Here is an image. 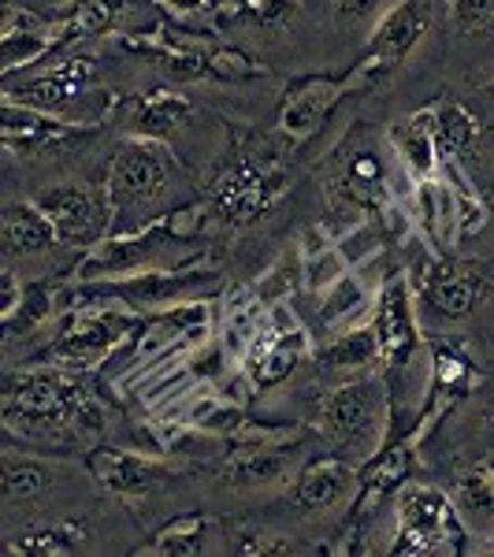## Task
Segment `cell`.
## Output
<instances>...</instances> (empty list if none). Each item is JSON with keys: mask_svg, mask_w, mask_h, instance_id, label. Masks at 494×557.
Wrapping results in <instances>:
<instances>
[{"mask_svg": "<svg viewBox=\"0 0 494 557\" xmlns=\"http://www.w3.org/2000/svg\"><path fill=\"white\" fill-rule=\"evenodd\" d=\"M101 394L83 372L41 364L12 372L4 383V431L26 446L89 450L104 435Z\"/></svg>", "mask_w": 494, "mask_h": 557, "instance_id": "1", "label": "cell"}, {"mask_svg": "<svg viewBox=\"0 0 494 557\" xmlns=\"http://www.w3.org/2000/svg\"><path fill=\"white\" fill-rule=\"evenodd\" d=\"M104 186L112 201V235H138L157 227V220H164L178 205H190L197 194L178 157L157 138L123 141Z\"/></svg>", "mask_w": 494, "mask_h": 557, "instance_id": "2", "label": "cell"}, {"mask_svg": "<svg viewBox=\"0 0 494 557\" xmlns=\"http://www.w3.org/2000/svg\"><path fill=\"white\" fill-rule=\"evenodd\" d=\"M317 431L335 457L365 469L387 446L391 435V386L383 375L357 372L320 394Z\"/></svg>", "mask_w": 494, "mask_h": 557, "instance_id": "3", "label": "cell"}, {"mask_svg": "<svg viewBox=\"0 0 494 557\" xmlns=\"http://www.w3.org/2000/svg\"><path fill=\"white\" fill-rule=\"evenodd\" d=\"M394 524L398 539L391 554H465V520L454 506V494L431 483H402L394 494Z\"/></svg>", "mask_w": 494, "mask_h": 557, "instance_id": "4", "label": "cell"}, {"mask_svg": "<svg viewBox=\"0 0 494 557\" xmlns=\"http://www.w3.org/2000/svg\"><path fill=\"white\" fill-rule=\"evenodd\" d=\"M491 298V278L476 260H457L450 253H435L417 278V312L428 331H450L483 309Z\"/></svg>", "mask_w": 494, "mask_h": 557, "instance_id": "5", "label": "cell"}, {"mask_svg": "<svg viewBox=\"0 0 494 557\" xmlns=\"http://www.w3.org/2000/svg\"><path fill=\"white\" fill-rule=\"evenodd\" d=\"M223 278L209 272H194V268H152V272L123 275V278H89L83 290H71L67 298H120L134 309H164V305H186L201 301L212 290H220Z\"/></svg>", "mask_w": 494, "mask_h": 557, "instance_id": "6", "label": "cell"}, {"mask_svg": "<svg viewBox=\"0 0 494 557\" xmlns=\"http://www.w3.org/2000/svg\"><path fill=\"white\" fill-rule=\"evenodd\" d=\"M97 94V64L94 57H67L64 64L26 75V86L8 83L4 101L38 108L49 115H64V123H94V112H86L89 97Z\"/></svg>", "mask_w": 494, "mask_h": 557, "instance_id": "7", "label": "cell"}, {"mask_svg": "<svg viewBox=\"0 0 494 557\" xmlns=\"http://www.w3.org/2000/svg\"><path fill=\"white\" fill-rule=\"evenodd\" d=\"M361 487H365L361 469L331 454L320 457V461L301 465V472L291 483V494H286V506L305 524H328V520L349 513V506L357 502Z\"/></svg>", "mask_w": 494, "mask_h": 557, "instance_id": "8", "label": "cell"}, {"mask_svg": "<svg viewBox=\"0 0 494 557\" xmlns=\"http://www.w3.org/2000/svg\"><path fill=\"white\" fill-rule=\"evenodd\" d=\"M38 209L49 215L60 242L67 249H97L112 235V201L108 186L89 183H60L38 194Z\"/></svg>", "mask_w": 494, "mask_h": 557, "instance_id": "9", "label": "cell"}, {"mask_svg": "<svg viewBox=\"0 0 494 557\" xmlns=\"http://www.w3.org/2000/svg\"><path fill=\"white\" fill-rule=\"evenodd\" d=\"M328 194L335 212H346L349 223L361 220V209L391 205V168L387 160L361 138L357 146H343L331 164Z\"/></svg>", "mask_w": 494, "mask_h": 557, "instance_id": "10", "label": "cell"}, {"mask_svg": "<svg viewBox=\"0 0 494 557\" xmlns=\"http://www.w3.org/2000/svg\"><path fill=\"white\" fill-rule=\"evenodd\" d=\"M134 331V317L120 309H97V312H71L67 327L41 349L45 364H97L112 354Z\"/></svg>", "mask_w": 494, "mask_h": 557, "instance_id": "11", "label": "cell"}, {"mask_svg": "<svg viewBox=\"0 0 494 557\" xmlns=\"http://www.w3.org/2000/svg\"><path fill=\"white\" fill-rule=\"evenodd\" d=\"M305 354H309V335H305V327L280 301L264 327L254 335V343L246 346V364L242 368H246V380L257 391H268V386L291 380Z\"/></svg>", "mask_w": 494, "mask_h": 557, "instance_id": "12", "label": "cell"}, {"mask_svg": "<svg viewBox=\"0 0 494 557\" xmlns=\"http://www.w3.org/2000/svg\"><path fill=\"white\" fill-rule=\"evenodd\" d=\"M301 472L298 443H238L220 465V483L227 491L254 494V491H280L291 487L294 475Z\"/></svg>", "mask_w": 494, "mask_h": 557, "instance_id": "13", "label": "cell"}, {"mask_svg": "<svg viewBox=\"0 0 494 557\" xmlns=\"http://www.w3.org/2000/svg\"><path fill=\"white\" fill-rule=\"evenodd\" d=\"M431 26V0H398L372 30L365 57V78H383L391 75L402 60L417 49V41L424 38Z\"/></svg>", "mask_w": 494, "mask_h": 557, "instance_id": "14", "label": "cell"}, {"mask_svg": "<svg viewBox=\"0 0 494 557\" xmlns=\"http://www.w3.org/2000/svg\"><path fill=\"white\" fill-rule=\"evenodd\" d=\"M0 242H4V268L12 272H20V264H30V260L52 257L57 249H67L49 215L38 205L23 201H12L0 215Z\"/></svg>", "mask_w": 494, "mask_h": 557, "instance_id": "15", "label": "cell"}, {"mask_svg": "<svg viewBox=\"0 0 494 557\" xmlns=\"http://www.w3.org/2000/svg\"><path fill=\"white\" fill-rule=\"evenodd\" d=\"M86 465L94 472V480L104 491L120 494V498H138V494H149L160 480H168V469L152 461V457L134 450H112V446H94Z\"/></svg>", "mask_w": 494, "mask_h": 557, "instance_id": "16", "label": "cell"}, {"mask_svg": "<svg viewBox=\"0 0 494 557\" xmlns=\"http://www.w3.org/2000/svg\"><path fill=\"white\" fill-rule=\"evenodd\" d=\"M412 190H417L412 220L420 223V231H424V238L431 242L435 253H450V246L461 238V212H457L454 186L439 183V178H424Z\"/></svg>", "mask_w": 494, "mask_h": 557, "instance_id": "17", "label": "cell"}, {"mask_svg": "<svg viewBox=\"0 0 494 557\" xmlns=\"http://www.w3.org/2000/svg\"><path fill=\"white\" fill-rule=\"evenodd\" d=\"M391 146L398 152L402 168L409 172L412 186L424 183V178H435V168L443 164L435 141V112H417L406 123H394Z\"/></svg>", "mask_w": 494, "mask_h": 557, "instance_id": "18", "label": "cell"}, {"mask_svg": "<svg viewBox=\"0 0 494 557\" xmlns=\"http://www.w3.org/2000/svg\"><path fill=\"white\" fill-rule=\"evenodd\" d=\"M223 535V528L215 524L212 517H201V513H190V517H178L172 524H164L152 543L141 546L138 554H152V557H194V554H212L215 543Z\"/></svg>", "mask_w": 494, "mask_h": 557, "instance_id": "19", "label": "cell"}, {"mask_svg": "<svg viewBox=\"0 0 494 557\" xmlns=\"http://www.w3.org/2000/svg\"><path fill=\"white\" fill-rule=\"evenodd\" d=\"M338 97V86L328 83V78H305L286 94L283 101V131L291 134V138H309L312 131L320 127L323 120H328L331 104H335Z\"/></svg>", "mask_w": 494, "mask_h": 557, "instance_id": "20", "label": "cell"}, {"mask_svg": "<svg viewBox=\"0 0 494 557\" xmlns=\"http://www.w3.org/2000/svg\"><path fill=\"white\" fill-rule=\"evenodd\" d=\"M375 364H383V354H380V335L375 327H349V331H338L320 354V368L323 372H346V375H357V372H372Z\"/></svg>", "mask_w": 494, "mask_h": 557, "instance_id": "21", "label": "cell"}, {"mask_svg": "<svg viewBox=\"0 0 494 557\" xmlns=\"http://www.w3.org/2000/svg\"><path fill=\"white\" fill-rule=\"evenodd\" d=\"M64 475L57 461H41V457L20 454L15 446L4 450V506H20V502L38 498L52 483Z\"/></svg>", "mask_w": 494, "mask_h": 557, "instance_id": "22", "label": "cell"}, {"mask_svg": "<svg viewBox=\"0 0 494 557\" xmlns=\"http://www.w3.org/2000/svg\"><path fill=\"white\" fill-rule=\"evenodd\" d=\"M49 45H52V34L45 30L30 12L8 8L4 12V78L20 75V67H30L34 60H41Z\"/></svg>", "mask_w": 494, "mask_h": 557, "instance_id": "23", "label": "cell"}, {"mask_svg": "<svg viewBox=\"0 0 494 557\" xmlns=\"http://www.w3.org/2000/svg\"><path fill=\"white\" fill-rule=\"evenodd\" d=\"M454 506L461 520L480 528L494 524V461H476L454 475Z\"/></svg>", "mask_w": 494, "mask_h": 557, "instance_id": "24", "label": "cell"}, {"mask_svg": "<svg viewBox=\"0 0 494 557\" xmlns=\"http://www.w3.org/2000/svg\"><path fill=\"white\" fill-rule=\"evenodd\" d=\"M12 557H60L86 550V528L83 524H30L23 532L8 535L4 546Z\"/></svg>", "mask_w": 494, "mask_h": 557, "instance_id": "25", "label": "cell"}, {"mask_svg": "<svg viewBox=\"0 0 494 557\" xmlns=\"http://www.w3.org/2000/svg\"><path fill=\"white\" fill-rule=\"evenodd\" d=\"M186 115H190V101L178 94H168V89H160V94L152 97H141V101L131 104V131L134 138H168V134H175L178 127L186 123Z\"/></svg>", "mask_w": 494, "mask_h": 557, "instance_id": "26", "label": "cell"}, {"mask_svg": "<svg viewBox=\"0 0 494 557\" xmlns=\"http://www.w3.org/2000/svg\"><path fill=\"white\" fill-rule=\"evenodd\" d=\"M435 112V141H439V157L443 160H461L465 152L476 149L480 141V123L472 120V112L457 101H443Z\"/></svg>", "mask_w": 494, "mask_h": 557, "instance_id": "27", "label": "cell"}, {"mask_svg": "<svg viewBox=\"0 0 494 557\" xmlns=\"http://www.w3.org/2000/svg\"><path fill=\"white\" fill-rule=\"evenodd\" d=\"M368 305V286L354 275H338L328 286V301L320 309V323L331 331H349L354 320L361 317V309Z\"/></svg>", "mask_w": 494, "mask_h": 557, "instance_id": "28", "label": "cell"}, {"mask_svg": "<svg viewBox=\"0 0 494 557\" xmlns=\"http://www.w3.org/2000/svg\"><path fill=\"white\" fill-rule=\"evenodd\" d=\"M446 20L461 38H480L494 26V0H450Z\"/></svg>", "mask_w": 494, "mask_h": 557, "instance_id": "29", "label": "cell"}, {"mask_svg": "<svg viewBox=\"0 0 494 557\" xmlns=\"http://www.w3.org/2000/svg\"><path fill=\"white\" fill-rule=\"evenodd\" d=\"M235 550L260 557V554H309L312 546L301 543V539H286L283 532H264V528H257V532H242L235 539Z\"/></svg>", "mask_w": 494, "mask_h": 557, "instance_id": "30", "label": "cell"}, {"mask_svg": "<svg viewBox=\"0 0 494 557\" xmlns=\"http://www.w3.org/2000/svg\"><path fill=\"white\" fill-rule=\"evenodd\" d=\"M394 4L398 0H335V12L343 23H380Z\"/></svg>", "mask_w": 494, "mask_h": 557, "instance_id": "31", "label": "cell"}, {"mask_svg": "<svg viewBox=\"0 0 494 557\" xmlns=\"http://www.w3.org/2000/svg\"><path fill=\"white\" fill-rule=\"evenodd\" d=\"M483 435H487V446H491V457H494V398H491L487 412H483Z\"/></svg>", "mask_w": 494, "mask_h": 557, "instance_id": "32", "label": "cell"}, {"mask_svg": "<svg viewBox=\"0 0 494 557\" xmlns=\"http://www.w3.org/2000/svg\"><path fill=\"white\" fill-rule=\"evenodd\" d=\"M483 94H487V101H491V104H494V83H491V86H487V89H483Z\"/></svg>", "mask_w": 494, "mask_h": 557, "instance_id": "33", "label": "cell"}, {"mask_svg": "<svg viewBox=\"0 0 494 557\" xmlns=\"http://www.w3.org/2000/svg\"><path fill=\"white\" fill-rule=\"evenodd\" d=\"M483 550H494V539H487V543H483Z\"/></svg>", "mask_w": 494, "mask_h": 557, "instance_id": "34", "label": "cell"}, {"mask_svg": "<svg viewBox=\"0 0 494 557\" xmlns=\"http://www.w3.org/2000/svg\"><path fill=\"white\" fill-rule=\"evenodd\" d=\"M49 4H64V0H49Z\"/></svg>", "mask_w": 494, "mask_h": 557, "instance_id": "35", "label": "cell"}]
</instances>
